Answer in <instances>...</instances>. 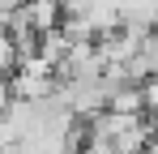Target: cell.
<instances>
[{
  "mask_svg": "<svg viewBox=\"0 0 158 154\" xmlns=\"http://www.w3.org/2000/svg\"><path fill=\"white\" fill-rule=\"evenodd\" d=\"M17 9H22V17H26L39 34H47V30H56V26L64 22V4H60V0H22Z\"/></svg>",
  "mask_w": 158,
  "mask_h": 154,
  "instance_id": "6da1fadb",
  "label": "cell"
},
{
  "mask_svg": "<svg viewBox=\"0 0 158 154\" xmlns=\"http://www.w3.org/2000/svg\"><path fill=\"white\" fill-rule=\"evenodd\" d=\"M115 9H120V26L158 30V0H115Z\"/></svg>",
  "mask_w": 158,
  "mask_h": 154,
  "instance_id": "7a4b0ae2",
  "label": "cell"
},
{
  "mask_svg": "<svg viewBox=\"0 0 158 154\" xmlns=\"http://www.w3.org/2000/svg\"><path fill=\"white\" fill-rule=\"evenodd\" d=\"M17 69H22V51H17L9 30H0V77H13Z\"/></svg>",
  "mask_w": 158,
  "mask_h": 154,
  "instance_id": "3957f363",
  "label": "cell"
},
{
  "mask_svg": "<svg viewBox=\"0 0 158 154\" xmlns=\"http://www.w3.org/2000/svg\"><path fill=\"white\" fill-rule=\"evenodd\" d=\"M145 116H150V124L158 128V77L145 81Z\"/></svg>",
  "mask_w": 158,
  "mask_h": 154,
  "instance_id": "277c9868",
  "label": "cell"
}]
</instances>
